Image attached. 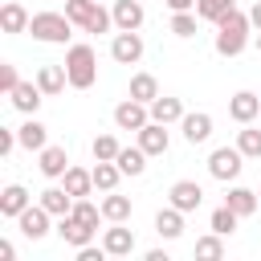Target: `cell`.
I'll use <instances>...</instances> for the list:
<instances>
[{"label": "cell", "instance_id": "6da1fadb", "mask_svg": "<svg viewBox=\"0 0 261 261\" xmlns=\"http://www.w3.org/2000/svg\"><path fill=\"white\" fill-rule=\"evenodd\" d=\"M249 33H253L249 12L232 8L228 16H220V20H216V53H220V57H237V53H245Z\"/></svg>", "mask_w": 261, "mask_h": 261}, {"label": "cell", "instance_id": "7a4b0ae2", "mask_svg": "<svg viewBox=\"0 0 261 261\" xmlns=\"http://www.w3.org/2000/svg\"><path fill=\"white\" fill-rule=\"evenodd\" d=\"M65 73H69V86L73 90H90L98 82V53L94 45H69L65 49Z\"/></svg>", "mask_w": 261, "mask_h": 261}, {"label": "cell", "instance_id": "3957f363", "mask_svg": "<svg viewBox=\"0 0 261 261\" xmlns=\"http://www.w3.org/2000/svg\"><path fill=\"white\" fill-rule=\"evenodd\" d=\"M73 20L65 16V12H33V20H29V33H33V41H45V45H65L69 37H73Z\"/></svg>", "mask_w": 261, "mask_h": 261}, {"label": "cell", "instance_id": "277c9868", "mask_svg": "<svg viewBox=\"0 0 261 261\" xmlns=\"http://www.w3.org/2000/svg\"><path fill=\"white\" fill-rule=\"evenodd\" d=\"M241 167H245L241 147H216V151L208 155V175L220 179V184H232V179L241 175Z\"/></svg>", "mask_w": 261, "mask_h": 261}, {"label": "cell", "instance_id": "5b68a950", "mask_svg": "<svg viewBox=\"0 0 261 261\" xmlns=\"http://www.w3.org/2000/svg\"><path fill=\"white\" fill-rule=\"evenodd\" d=\"M147 122H151V106H147V102H135V98L126 94V98L114 106V126H118V130H135V135H139Z\"/></svg>", "mask_w": 261, "mask_h": 261}, {"label": "cell", "instance_id": "8992f818", "mask_svg": "<svg viewBox=\"0 0 261 261\" xmlns=\"http://www.w3.org/2000/svg\"><path fill=\"white\" fill-rule=\"evenodd\" d=\"M49 220H53V212H49V208L37 200V204H29V208L16 216V228H20L29 241H41V237L49 232Z\"/></svg>", "mask_w": 261, "mask_h": 261}, {"label": "cell", "instance_id": "52a82bcc", "mask_svg": "<svg viewBox=\"0 0 261 261\" xmlns=\"http://www.w3.org/2000/svg\"><path fill=\"white\" fill-rule=\"evenodd\" d=\"M110 57L118 61V65H139V57H143V37H139V29L135 33H114V41H110Z\"/></svg>", "mask_w": 261, "mask_h": 261}, {"label": "cell", "instance_id": "ba28073f", "mask_svg": "<svg viewBox=\"0 0 261 261\" xmlns=\"http://www.w3.org/2000/svg\"><path fill=\"white\" fill-rule=\"evenodd\" d=\"M167 204H175L179 212H196V208L204 204V188H200L196 179H175V184L167 188Z\"/></svg>", "mask_w": 261, "mask_h": 261}, {"label": "cell", "instance_id": "9c48e42d", "mask_svg": "<svg viewBox=\"0 0 261 261\" xmlns=\"http://www.w3.org/2000/svg\"><path fill=\"white\" fill-rule=\"evenodd\" d=\"M94 232L98 228H90V224H82L73 212H65V216H57V237L69 245V249H82V245H90L94 241Z\"/></svg>", "mask_w": 261, "mask_h": 261}, {"label": "cell", "instance_id": "30bf717a", "mask_svg": "<svg viewBox=\"0 0 261 261\" xmlns=\"http://www.w3.org/2000/svg\"><path fill=\"white\" fill-rule=\"evenodd\" d=\"M257 114H261V98H257L253 90H237V94L228 98V118H232V122L245 126V122H253Z\"/></svg>", "mask_w": 261, "mask_h": 261}, {"label": "cell", "instance_id": "8fae6325", "mask_svg": "<svg viewBox=\"0 0 261 261\" xmlns=\"http://www.w3.org/2000/svg\"><path fill=\"white\" fill-rule=\"evenodd\" d=\"M179 130H184V139H188L192 147H200V143H208V139H212V114L192 110V114H184V118H179Z\"/></svg>", "mask_w": 261, "mask_h": 261}, {"label": "cell", "instance_id": "7c38bea8", "mask_svg": "<svg viewBox=\"0 0 261 261\" xmlns=\"http://www.w3.org/2000/svg\"><path fill=\"white\" fill-rule=\"evenodd\" d=\"M37 167H41V175H45V179H61V175L69 171V151L49 143L45 151H37Z\"/></svg>", "mask_w": 261, "mask_h": 261}, {"label": "cell", "instance_id": "4fadbf2b", "mask_svg": "<svg viewBox=\"0 0 261 261\" xmlns=\"http://www.w3.org/2000/svg\"><path fill=\"white\" fill-rule=\"evenodd\" d=\"M114 29H122V33H135V29H143V20H147V12H143V0H114Z\"/></svg>", "mask_w": 261, "mask_h": 261}, {"label": "cell", "instance_id": "5bb4252c", "mask_svg": "<svg viewBox=\"0 0 261 261\" xmlns=\"http://www.w3.org/2000/svg\"><path fill=\"white\" fill-rule=\"evenodd\" d=\"M102 245H106L110 257H130V253H135V232L122 228V220H114V224L102 232Z\"/></svg>", "mask_w": 261, "mask_h": 261}, {"label": "cell", "instance_id": "9a60e30c", "mask_svg": "<svg viewBox=\"0 0 261 261\" xmlns=\"http://www.w3.org/2000/svg\"><path fill=\"white\" fill-rule=\"evenodd\" d=\"M16 139H20V147H24V151H45V147H49V126H45V122H37V118L29 114V118L16 126Z\"/></svg>", "mask_w": 261, "mask_h": 261}, {"label": "cell", "instance_id": "2e32d148", "mask_svg": "<svg viewBox=\"0 0 261 261\" xmlns=\"http://www.w3.org/2000/svg\"><path fill=\"white\" fill-rule=\"evenodd\" d=\"M139 147H143L147 155H167V147H171V135H167V126L151 118V122L139 130Z\"/></svg>", "mask_w": 261, "mask_h": 261}, {"label": "cell", "instance_id": "e0dca14e", "mask_svg": "<svg viewBox=\"0 0 261 261\" xmlns=\"http://www.w3.org/2000/svg\"><path fill=\"white\" fill-rule=\"evenodd\" d=\"M8 98H12V106H16L20 114H37V110H41V102H45V90H41L37 82H20Z\"/></svg>", "mask_w": 261, "mask_h": 261}, {"label": "cell", "instance_id": "ac0fdd59", "mask_svg": "<svg viewBox=\"0 0 261 261\" xmlns=\"http://www.w3.org/2000/svg\"><path fill=\"white\" fill-rule=\"evenodd\" d=\"M29 204H33V196H29L20 184H8V188L0 192V216H8V220H16Z\"/></svg>", "mask_w": 261, "mask_h": 261}, {"label": "cell", "instance_id": "d6986e66", "mask_svg": "<svg viewBox=\"0 0 261 261\" xmlns=\"http://www.w3.org/2000/svg\"><path fill=\"white\" fill-rule=\"evenodd\" d=\"M224 204H228V208H232V212H237V216L245 220V216H253V212L261 208V196H257L253 188H241V184H237V188H228Z\"/></svg>", "mask_w": 261, "mask_h": 261}, {"label": "cell", "instance_id": "ffe728a7", "mask_svg": "<svg viewBox=\"0 0 261 261\" xmlns=\"http://www.w3.org/2000/svg\"><path fill=\"white\" fill-rule=\"evenodd\" d=\"M184 216H188V212H179L175 204L159 208V212H155V232H159L163 241H175V237L184 232Z\"/></svg>", "mask_w": 261, "mask_h": 261}, {"label": "cell", "instance_id": "44dd1931", "mask_svg": "<svg viewBox=\"0 0 261 261\" xmlns=\"http://www.w3.org/2000/svg\"><path fill=\"white\" fill-rule=\"evenodd\" d=\"M37 86L45 90V98L61 94V90L69 86V73H65V65H41V69H37Z\"/></svg>", "mask_w": 261, "mask_h": 261}, {"label": "cell", "instance_id": "7402d4cb", "mask_svg": "<svg viewBox=\"0 0 261 261\" xmlns=\"http://www.w3.org/2000/svg\"><path fill=\"white\" fill-rule=\"evenodd\" d=\"M188 110H184V102L179 98H167V94H159L155 102H151V118L155 122H163V126H171V122H179Z\"/></svg>", "mask_w": 261, "mask_h": 261}, {"label": "cell", "instance_id": "603a6c76", "mask_svg": "<svg viewBox=\"0 0 261 261\" xmlns=\"http://www.w3.org/2000/svg\"><path fill=\"white\" fill-rule=\"evenodd\" d=\"M94 188L98 192H114L118 188V179H122V167L114 163V159H94Z\"/></svg>", "mask_w": 261, "mask_h": 261}, {"label": "cell", "instance_id": "cb8c5ba5", "mask_svg": "<svg viewBox=\"0 0 261 261\" xmlns=\"http://www.w3.org/2000/svg\"><path fill=\"white\" fill-rule=\"evenodd\" d=\"M61 184H65V192H69L73 200H82V196H90V192H94V171H86V167H73V163H69V171L61 175Z\"/></svg>", "mask_w": 261, "mask_h": 261}, {"label": "cell", "instance_id": "d4e9b609", "mask_svg": "<svg viewBox=\"0 0 261 261\" xmlns=\"http://www.w3.org/2000/svg\"><path fill=\"white\" fill-rule=\"evenodd\" d=\"M29 12H24V4H16V0H8L4 8H0V24H4V33H29Z\"/></svg>", "mask_w": 261, "mask_h": 261}, {"label": "cell", "instance_id": "484cf974", "mask_svg": "<svg viewBox=\"0 0 261 261\" xmlns=\"http://www.w3.org/2000/svg\"><path fill=\"white\" fill-rule=\"evenodd\" d=\"M147 159H151V155H147V151L135 143V147H122L114 163L122 167V175H143V171H147Z\"/></svg>", "mask_w": 261, "mask_h": 261}, {"label": "cell", "instance_id": "4316f807", "mask_svg": "<svg viewBox=\"0 0 261 261\" xmlns=\"http://www.w3.org/2000/svg\"><path fill=\"white\" fill-rule=\"evenodd\" d=\"M126 94H130L135 102H147V106H151V102L159 98V82H155V73H135Z\"/></svg>", "mask_w": 261, "mask_h": 261}, {"label": "cell", "instance_id": "83f0119b", "mask_svg": "<svg viewBox=\"0 0 261 261\" xmlns=\"http://www.w3.org/2000/svg\"><path fill=\"white\" fill-rule=\"evenodd\" d=\"M41 204H45L53 216H65V212L73 208V196H69L65 184H61V188H45V192H41Z\"/></svg>", "mask_w": 261, "mask_h": 261}, {"label": "cell", "instance_id": "f1b7e54d", "mask_svg": "<svg viewBox=\"0 0 261 261\" xmlns=\"http://www.w3.org/2000/svg\"><path fill=\"white\" fill-rule=\"evenodd\" d=\"M102 216L114 224V220H130V196H118V192H106L102 200Z\"/></svg>", "mask_w": 261, "mask_h": 261}, {"label": "cell", "instance_id": "f546056e", "mask_svg": "<svg viewBox=\"0 0 261 261\" xmlns=\"http://www.w3.org/2000/svg\"><path fill=\"white\" fill-rule=\"evenodd\" d=\"M237 147H241L245 159H261V130H257L253 122H245V126L237 130Z\"/></svg>", "mask_w": 261, "mask_h": 261}, {"label": "cell", "instance_id": "4dcf8cb0", "mask_svg": "<svg viewBox=\"0 0 261 261\" xmlns=\"http://www.w3.org/2000/svg\"><path fill=\"white\" fill-rule=\"evenodd\" d=\"M237 220H241V216H237L228 204H220V208L208 216V228H212V232H220V237H232V232H237Z\"/></svg>", "mask_w": 261, "mask_h": 261}, {"label": "cell", "instance_id": "1f68e13d", "mask_svg": "<svg viewBox=\"0 0 261 261\" xmlns=\"http://www.w3.org/2000/svg\"><path fill=\"white\" fill-rule=\"evenodd\" d=\"M232 8H237L232 0H196V16H200V20H212V24H216L220 16H228Z\"/></svg>", "mask_w": 261, "mask_h": 261}, {"label": "cell", "instance_id": "d6a6232c", "mask_svg": "<svg viewBox=\"0 0 261 261\" xmlns=\"http://www.w3.org/2000/svg\"><path fill=\"white\" fill-rule=\"evenodd\" d=\"M196 257H200V261H220V257H224V241H220V232L200 237V241H196Z\"/></svg>", "mask_w": 261, "mask_h": 261}, {"label": "cell", "instance_id": "836d02e7", "mask_svg": "<svg viewBox=\"0 0 261 261\" xmlns=\"http://www.w3.org/2000/svg\"><path fill=\"white\" fill-rule=\"evenodd\" d=\"M69 212H73L82 224H90V228H98V220H106V216H102V204H90L86 196H82V200H73V208H69Z\"/></svg>", "mask_w": 261, "mask_h": 261}, {"label": "cell", "instance_id": "e575fe53", "mask_svg": "<svg viewBox=\"0 0 261 261\" xmlns=\"http://www.w3.org/2000/svg\"><path fill=\"white\" fill-rule=\"evenodd\" d=\"M94 4H98V0H65V16H69L77 29H86V20H90Z\"/></svg>", "mask_w": 261, "mask_h": 261}, {"label": "cell", "instance_id": "d590c367", "mask_svg": "<svg viewBox=\"0 0 261 261\" xmlns=\"http://www.w3.org/2000/svg\"><path fill=\"white\" fill-rule=\"evenodd\" d=\"M171 33L184 37V41L196 37V12H192V8H188V12H171Z\"/></svg>", "mask_w": 261, "mask_h": 261}, {"label": "cell", "instance_id": "8d00e7d4", "mask_svg": "<svg viewBox=\"0 0 261 261\" xmlns=\"http://www.w3.org/2000/svg\"><path fill=\"white\" fill-rule=\"evenodd\" d=\"M110 24H114V12H106L102 4H94V12H90V20H86L82 33H106Z\"/></svg>", "mask_w": 261, "mask_h": 261}, {"label": "cell", "instance_id": "74e56055", "mask_svg": "<svg viewBox=\"0 0 261 261\" xmlns=\"http://www.w3.org/2000/svg\"><path fill=\"white\" fill-rule=\"evenodd\" d=\"M118 151H122V143L114 135H98L94 139V159H118Z\"/></svg>", "mask_w": 261, "mask_h": 261}, {"label": "cell", "instance_id": "f35d334b", "mask_svg": "<svg viewBox=\"0 0 261 261\" xmlns=\"http://www.w3.org/2000/svg\"><path fill=\"white\" fill-rule=\"evenodd\" d=\"M16 86H20V77H16V65L0 61V90H4V94H12Z\"/></svg>", "mask_w": 261, "mask_h": 261}, {"label": "cell", "instance_id": "ab89813d", "mask_svg": "<svg viewBox=\"0 0 261 261\" xmlns=\"http://www.w3.org/2000/svg\"><path fill=\"white\" fill-rule=\"evenodd\" d=\"M106 257H110L106 245H98V249H94V245H82V249H77V261H106Z\"/></svg>", "mask_w": 261, "mask_h": 261}, {"label": "cell", "instance_id": "60d3db41", "mask_svg": "<svg viewBox=\"0 0 261 261\" xmlns=\"http://www.w3.org/2000/svg\"><path fill=\"white\" fill-rule=\"evenodd\" d=\"M12 147H20L16 130H0V155H12Z\"/></svg>", "mask_w": 261, "mask_h": 261}, {"label": "cell", "instance_id": "b9f144b4", "mask_svg": "<svg viewBox=\"0 0 261 261\" xmlns=\"http://www.w3.org/2000/svg\"><path fill=\"white\" fill-rule=\"evenodd\" d=\"M171 12H188V8H196V0H163Z\"/></svg>", "mask_w": 261, "mask_h": 261}, {"label": "cell", "instance_id": "7bdbcfd3", "mask_svg": "<svg viewBox=\"0 0 261 261\" xmlns=\"http://www.w3.org/2000/svg\"><path fill=\"white\" fill-rule=\"evenodd\" d=\"M0 261H16V249H12V241H0Z\"/></svg>", "mask_w": 261, "mask_h": 261}, {"label": "cell", "instance_id": "ee69618b", "mask_svg": "<svg viewBox=\"0 0 261 261\" xmlns=\"http://www.w3.org/2000/svg\"><path fill=\"white\" fill-rule=\"evenodd\" d=\"M249 24H253V29H257V33H261V0H257V4H253V8H249Z\"/></svg>", "mask_w": 261, "mask_h": 261}, {"label": "cell", "instance_id": "f6af8a7d", "mask_svg": "<svg viewBox=\"0 0 261 261\" xmlns=\"http://www.w3.org/2000/svg\"><path fill=\"white\" fill-rule=\"evenodd\" d=\"M257 53H261V33H257Z\"/></svg>", "mask_w": 261, "mask_h": 261}, {"label": "cell", "instance_id": "bcb514c9", "mask_svg": "<svg viewBox=\"0 0 261 261\" xmlns=\"http://www.w3.org/2000/svg\"><path fill=\"white\" fill-rule=\"evenodd\" d=\"M257 196H261V188H257Z\"/></svg>", "mask_w": 261, "mask_h": 261}]
</instances>
